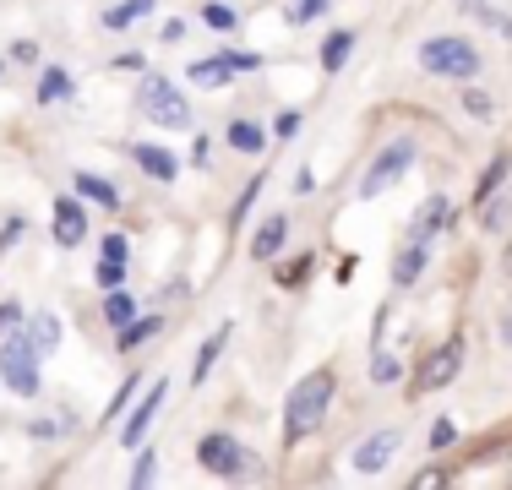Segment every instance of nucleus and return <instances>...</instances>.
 Listing matches in <instances>:
<instances>
[{
	"instance_id": "obj_36",
	"label": "nucleus",
	"mask_w": 512,
	"mask_h": 490,
	"mask_svg": "<svg viewBox=\"0 0 512 490\" xmlns=\"http://www.w3.org/2000/svg\"><path fill=\"white\" fill-rule=\"evenodd\" d=\"M463 6H469L474 17H480V22H491V28L502 33V39H512V17H502V11H491V6H485V0H463Z\"/></svg>"
},
{
	"instance_id": "obj_2",
	"label": "nucleus",
	"mask_w": 512,
	"mask_h": 490,
	"mask_svg": "<svg viewBox=\"0 0 512 490\" xmlns=\"http://www.w3.org/2000/svg\"><path fill=\"white\" fill-rule=\"evenodd\" d=\"M197 469L213 474V480H262L256 452L240 436H229V431H207L197 441Z\"/></svg>"
},
{
	"instance_id": "obj_17",
	"label": "nucleus",
	"mask_w": 512,
	"mask_h": 490,
	"mask_svg": "<svg viewBox=\"0 0 512 490\" xmlns=\"http://www.w3.org/2000/svg\"><path fill=\"white\" fill-rule=\"evenodd\" d=\"M447 224H453V202H447V196H431V202H425L420 213H414L409 235L431 245V240H442V235H447Z\"/></svg>"
},
{
	"instance_id": "obj_24",
	"label": "nucleus",
	"mask_w": 512,
	"mask_h": 490,
	"mask_svg": "<svg viewBox=\"0 0 512 490\" xmlns=\"http://www.w3.org/2000/svg\"><path fill=\"white\" fill-rule=\"evenodd\" d=\"M22 333L33 338V349H39L44 360H50V354L60 349V338H66V333H60V316H55V311H39V316H28V322H22Z\"/></svg>"
},
{
	"instance_id": "obj_43",
	"label": "nucleus",
	"mask_w": 512,
	"mask_h": 490,
	"mask_svg": "<svg viewBox=\"0 0 512 490\" xmlns=\"http://www.w3.org/2000/svg\"><path fill=\"white\" fill-rule=\"evenodd\" d=\"M186 28H191V22H180V17H169V22H158V44H180V39H186Z\"/></svg>"
},
{
	"instance_id": "obj_22",
	"label": "nucleus",
	"mask_w": 512,
	"mask_h": 490,
	"mask_svg": "<svg viewBox=\"0 0 512 490\" xmlns=\"http://www.w3.org/2000/svg\"><path fill=\"white\" fill-rule=\"evenodd\" d=\"M507 175H512V153H507V147H496V153H491V164L480 169V180H474V207H485L491 196H502Z\"/></svg>"
},
{
	"instance_id": "obj_8",
	"label": "nucleus",
	"mask_w": 512,
	"mask_h": 490,
	"mask_svg": "<svg viewBox=\"0 0 512 490\" xmlns=\"http://www.w3.org/2000/svg\"><path fill=\"white\" fill-rule=\"evenodd\" d=\"M458 371H463V333H447V338L420 360L414 392H442V387H453V382H458Z\"/></svg>"
},
{
	"instance_id": "obj_39",
	"label": "nucleus",
	"mask_w": 512,
	"mask_h": 490,
	"mask_svg": "<svg viewBox=\"0 0 512 490\" xmlns=\"http://www.w3.org/2000/svg\"><path fill=\"white\" fill-rule=\"evenodd\" d=\"M22 235H28V218H17V213H11L6 224H0V256H6V251H11V245H17Z\"/></svg>"
},
{
	"instance_id": "obj_32",
	"label": "nucleus",
	"mask_w": 512,
	"mask_h": 490,
	"mask_svg": "<svg viewBox=\"0 0 512 490\" xmlns=\"http://www.w3.org/2000/svg\"><path fill=\"white\" fill-rule=\"evenodd\" d=\"M153 480H158V452L142 441V447H137V463H131V490H148Z\"/></svg>"
},
{
	"instance_id": "obj_48",
	"label": "nucleus",
	"mask_w": 512,
	"mask_h": 490,
	"mask_svg": "<svg viewBox=\"0 0 512 490\" xmlns=\"http://www.w3.org/2000/svg\"><path fill=\"white\" fill-rule=\"evenodd\" d=\"M316 191V175H311V169H300V175H295V196H311Z\"/></svg>"
},
{
	"instance_id": "obj_30",
	"label": "nucleus",
	"mask_w": 512,
	"mask_h": 490,
	"mask_svg": "<svg viewBox=\"0 0 512 490\" xmlns=\"http://www.w3.org/2000/svg\"><path fill=\"white\" fill-rule=\"evenodd\" d=\"M458 109H463L469 120H491V115H496V98L485 93V88H474V82H463V98H458Z\"/></svg>"
},
{
	"instance_id": "obj_33",
	"label": "nucleus",
	"mask_w": 512,
	"mask_h": 490,
	"mask_svg": "<svg viewBox=\"0 0 512 490\" xmlns=\"http://www.w3.org/2000/svg\"><path fill=\"white\" fill-rule=\"evenodd\" d=\"M218 60H224L229 71H235V77H251V71H262V55H256V49H218Z\"/></svg>"
},
{
	"instance_id": "obj_4",
	"label": "nucleus",
	"mask_w": 512,
	"mask_h": 490,
	"mask_svg": "<svg viewBox=\"0 0 512 490\" xmlns=\"http://www.w3.org/2000/svg\"><path fill=\"white\" fill-rule=\"evenodd\" d=\"M39 360L44 354L33 349V338L22 333H6L0 338V382H6V392L11 398H39L44 392V371H39Z\"/></svg>"
},
{
	"instance_id": "obj_15",
	"label": "nucleus",
	"mask_w": 512,
	"mask_h": 490,
	"mask_svg": "<svg viewBox=\"0 0 512 490\" xmlns=\"http://www.w3.org/2000/svg\"><path fill=\"white\" fill-rule=\"evenodd\" d=\"M229 338H235V322H218L213 333L197 343V360H191V387H202L207 376H213V365H218V354L229 349Z\"/></svg>"
},
{
	"instance_id": "obj_13",
	"label": "nucleus",
	"mask_w": 512,
	"mask_h": 490,
	"mask_svg": "<svg viewBox=\"0 0 512 490\" xmlns=\"http://www.w3.org/2000/svg\"><path fill=\"white\" fill-rule=\"evenodd\" d=\"M71 191H77L88 207H104V213H120V207H126V196L115 191V180L93 175V169H77V175H71Z\"/></svg>"
},
{
	"instance_id": "obj_12",
	"label": "nucleus",
	"mask_w": 512,
	"mask_h": 490,
	"mask_svg": "<svg viewBox=\"0 0 512 490\" xmlns=\"http://www.w3.org/2000/svg\"><path fill=\"white\" fill-rule=\"evenodd\" d=\"M284 245H289V213H267L262 224H256V235H251V262H278L284 256Z\"/></svg>"
},
{
	"instance_id": "obj_47",
	"label": "nucleus",
	"mask_w": 512,
	"mask_h": 490,
	"mask_svg": "<svg viewBox=\"0 0 512 490\" xmlns=\"http://www.w3.org/2000/svg\"><path fill=\"white\" fill-rule=\"evenodd\" d=\"M11 60H39V44H33V39H17V44H11Z\"/></svg>"
},
{
	"instance_id": "obj_46",
	"label": "nucleus",
	"mask_w": 512,
	"mask_h": 490,
	"mask_svg": "<svg viewBox=\"0 0 512 490\" xmlns=\"http://www.w3.org/2000/svg\"><path fill=\"white\" fill-rule=\"evenodd\" d=\"M191 164H197V169L213 164V137H197V147H191Z\"/></svg>"
},
{
	"instance_id": "obj_5",
	"label": "nucleus",
	"mask_w": 512,
	"mask_h": 490,
	"mask_svg": "<svg viewBox=\"0 0 512 490\" xmlns=\"http://www.w3.org/2000/svg\"><path fill=\"white\" fill-rule=\"evenodd\" d=\"M137 109L153 120L158 131H191V98H186L180 82H169V77H142Z\"/></svg>"
},
{
	"instance_id": "obj_23",
	"label": "nucleus",
	"mask_w": 512,
	"mask_h": 490,
	"mask_svg": "<svg viewBox=\"0 0 512 490\" xmlns=\"http://www.w3.org/2000/svg\"><path fill=\"white\" fill-rule=\"evenodd\" d=\"M153 6H158V0H115V6L99 17V28L104 33H126V28H137L142 17H153Z\"/></svg>"
},
{
	"instance_id": "obj_27",
	"label": "nucleus",
	"mask_w": 512,
	"mask_h": 490,
	"mask_svg": "<svg viewBox=\"0 0 512 490\" xmlns=\"http://www.w3.org/2000/svg\"><path fill=\"white\" fill-rule=\"evenodd\" d=\"M137 311H142V305H137V294H131L126 284H120V289H104V322H109V327H126Z\"/></svg>"
},
{
	"instance_id": "obj_6",
	"label": "nucleus",
	"mask_w": 512,
	"mask_h": 490,
	"mask_svg": "<svg viewBox=\"0 0 512 490\" xmlns=\"http://www.w3.org/2000/svg\"><path fill=\"white\" fill-rule=\"evenodd\" d=\"M414 158H420V142H414V137H393L382 153L371 158V169L360 175V202H376L382 191H393L398 180L414 169Z\"/></svg>"
},
{
	"instance_id": "obj_40",
	"label": "nucleus",
	"mask_w": 512,
	"mask_h": 490,
	"mask_svg": "<svg viewBox=\"0 0 512 490\" xmlns=\"http://www.w3.org/2000/svg\"><path fill=\"white\" fill-rule=\"evenodd\" d=\"M99 256H109V262H131V240L126 235H104L99 240Z\"/></svg>"
},
{
	"instance_id": "obj_28",
	"label": "nucleus",
	"mask_w": 512,
	"mask_h": 490,
	"mask_svg": "<svg viewBox=\"0 0 512 490\" xmlns=\"http://www.w3.org/2000/svg\"><path fill=\"white\" fill-rule=\"evenodd\" d=\"M365 376H371L376 387H398V382H404V360L376 343V349H371V371H365Z\"/></svg>"
},
{
	"instance_id": "obj_11",
	"label": "nucleus",
	"mask_w": 512,
	"mask_h": 490,
	"mask_svg": "<svg viewBox=\"0 0 512 490\" xmlns=\"http://www.w3.org/2000/svg\"><path fill=\"white\" fill-rule=\"evenodd\" d=\"M126 158H131V164H137L148 180H158V186H175V175H180V158L169 153L164 142H131Z\"/></svg>"
},
{
	"instance_id": "obj_7",
	"label": "nucleus",
	"mask_w": 512,
	"mask_h": 490,
	"mask_svg": "<svg viewBox=\"0 0 512 490\" xmlns=\"http://www.w3.org/2000/svg\"><path fill=\"white\" fill-rule=\"evenodd\" d=\"M164 403H169V376H158V382L142 387V398L131 403V409H126V420H120V447H126V452H137L142 441H148V431L158 425Z\"/></svg>"
},
{
	"instance_id": "obj_34",
	"label": "nucleus",
	"mask_w": 512,
	"mask_h": 490,
	"mask_svg": "<svg viewBox=\"0 0 512 490\" xmlns=\"http://www.w3.org/2000/svg\"><path fill=\"white\" fill-rule=\"evenodd\" d=\"M93 284H99V289H120V284H126V262H109V256H99V267H93Z\"/></svg>"
},
{
	"instance_id": "obj_10",
	"label": "nucleus",
	"mask_w": 512,
	"mask_h": 490,
	"mask_svg": "<svg viewBox=\"0 0 512 490\" xmlns=\"http://www.w3.org/2000/svg\"><path fill=\"white\" fill-rule=\"evenodd\" d=\"M398 447H404V425H387V431H371V436H365L360 447L349 452V463H355V474L376 480V474H387V463L398 458Z\"/></svg>"
},
{
	"instance_id": "obj_19",
	"label": "nucleus",
	"mask_w": 512,
	"mask_h": 490,
	"mask_svg": "<svg viewBox=\"0 0 512 490\" xmlns=\"http://www.w3.org/2000/svg\"><path fill=\"white\" fill-rule=\"evenodd\" d=\"M355 44H360L355 28H333V33L322 39V49H316V66H322L327 77H338V71L349 66V55H355Z\"/></svg>"
},
{
	"instance_id": "obj_14",
	"label": "nucleus",
	"mask_w": 512,
	"mask_h": 490,
	"mask_svg": "<svg viewBox=\"0 0 512 490\" xmlns=\"http://www.w3.org/2000/svg\"><path fill=\"white\" fill-rule=\"evenodd\" d=\"M425 267H431V245L409 235L404 245H398V256H393V289H414Z\"/></svg>"
},
{
	"instance_id": "obj_20",
	"label": "nucleus",
	"mask_w": 512,
	"mask_h": 490,
	"mask_svg": "<svg viewBox=\"0 0 512 490\" xmlns=\"http://www.w3.org/2000/svg\"><path fill=\"white\" fill-rule=\"evenodd\" d=\"M71 98H77L71 71H66V66H44V71H39V88H33V104L50 109V104H71Z\"/></svg>"
},
{
	"instance_id": "obj_49",
	"label": "nucleus",
	"mask_w": 512,
	"mask_h": 490,
	"mask_svg": "<svg viewBox=\"0 0 512 490\" xmlns=\"http://www.w3.org/2000/svg\"><path fill=\"white\" fill-rule=\"evenodd\" d=\"M502 343H512V311L502 316Z\"/></svg>"
},
{
	"instance_id": "obj_42",
	"label": "nucleus",
	"mask_w": 512,
	"mask_h": 490,
	"mask_svg": "<svg viewBox=\"0 0 512 490\" xmlns=\"http://www.w3.org/2000/svg\"><path fill=\"white\" fill-rule=\"evenodd\" d=\"M453 441H458V425H453V420H436V425H431V452H447Z\"/></svg>"
},
{
	"instance_id": "obj_37",
	"label": "nucleus",
	"mask_w": 512,
	"mask_h": 490,
	"mask_svg": "<svg viewBox=\"0 0 512 490\" xmlns=\"http://www.w3.org/2000/svg\"><path fill=\"white\" fill-rule=\"evenodd\" d=\"M300 126H306V115L300 109H278V120H273V137H300Z\"/></svg>"
},
{
	"instance_id": "obj_3",
	"label": "nucleus",
	"mask_w": 512,
	"mask_h": 490,
	"mask_svg": "<svg viewBox=\"0 0 512 490\" xmlns=\"http://www.w3.org/2000/svg\"><path fill=\"white\" fill-rule=\"evenodd\" d=\"M420 71L447 77V82H474L480 77V49L463 33H436V39L420 44Z\"/></svg>"
},
{
	"instance_id": "obj_21",
	"label": "nucleus",
	"mask_w": 512,
	"mask_h": 490,
	"mask_svg": "<svg viewBox=\"0 0 512 490\" xmlns=\"http://www.w3.org/2000/svg\"><path fill=\"white\" fill-rule=\"evenodd\" d=\"M186 82H197V88H207V93H224L229 82H235V71L218 60V49L213 55H197V60H186Z\"/></svg>"
},
{
	"instance_id": "obj_38",
	"label": "nucleus",
	"mask_w": 512,
	"mask_h": 490,
	"mask_svg": "<svg viewBox=\"0 0 512 490\" xmlns=\"http://www.w3.org/2000/svg\"><path fill=\"white\" fill-rule=\"evenodd\" d=\"M28 322V311H22V300H0V338L17 333V327Z\"/></svg>"
},
{
	"instance_id": "obj_25",
	"label": "nucleus",
	"mask_w": 512,
	"mask_h": 490,
	"mask_svg": "<svg viewBox=\"0 0 512 490\" xmlns=\"http://www.w3.org/2000/svg\"><path fill=\"white\" fill-rule=\"evenodd\" d=\"M142 387H148V376H142V371H126V382H120L115 387V398H109V409L99 414V425H120V420H126V409H131V398H137V392Z\"/></svg>"
},
{
	"instance_id": "obj_35",
	"label": "nucleus",
	"mask_w": 512,
	"mask_h": 490,
	"mask_svg": "<svg viewBox=\"0 0 512 490\" xmlns=\"http://www.w3.org/2000/svg\"><path fill=\"white\" fill-rule=\"evenodd\" d=\"M327 6H333V0H295V6H289V22H295V28H306V22L327 17Z\"/></svg>"
},
{
	"instance_id": "obj_18",
	"label": "nucleus",
	"mask_w": 512,
	"mask_h": 490,
	"mask_svg": "<svg viewBox=\"0 0 512 490\" xmlns=\"http://www.w3.org/2000/svg\"><path fill=\"white\" fill-rule=\"evenodd\" d=\"M224 142L229 147H235V153H267V142H273V131H267L262 126V120H251V115H235V120H229V126H224Z\"/></svg>"
},
{
	"instance_id": "obj_50",
	"label": "nucleus",
	"mask_w": 512,
	"mask_h": 490,
	"mask_svg": "<svg viewBox=\"0 0 512 490\" xmlns=\"http://www.w3.org/2000/svg\"><path fill=\"white\" fill-rule=\"evenodd\" d=\"M0 77H6V60H0Z\"/></svg>"
},
{
	"instance_id": "obj_16",
	"label": "nucleus",
	"mask_w": 512,
	"mask_h": 490,
	"mask_svg": "<svg viewBox=\"0 0 512 490\" xmlns=\"http://www.w3.org/2000/svg\"><path fill=\"white\" fill-rule=\"evenodd\" d=\"M164 327H169V322H164L158 311H137L126 327H115V349H120V354H137L142 343H153L158 333H164Z\"/></svg>"
},
{
	"instance_id": "obj_9",
	"label": "nucleus",
	"mask_w": 512,
	"mask_h": 490,
	"mask_svg": "<svg viewBox=\"0 0 512 490\" xmlns=\"http://www.w3.org/2000/svg\"><path fill=\"white\" fill-rule=\"evenodd\" d=\"M50 235L60 251H77L82 240H88V202H82L77 191H60L50 202Z\"/></svg>"
},
{
	"instance_id": "obj_29",
	"label": "nucleus",
	"mask_w": 512,
	"mask_h": 490,
	"mask_svg": "<svg viewBox=\"0 0 512 490\" xmlns=\"http://www.w3.org/2000/svg\"><path fill=\"white\" fill-rule=\"evenodd\" d=\"M197 22H202V28H213V33H235L240 28V11L229 6V0H207Z\"/></svg>"
},
{
	"instance_id": "obj_44",
	"label": "nucleus",
	"mask_w": 512,
	"mask_h": 490,
	"mask_svg": "<svg viewBox=\"0 0 512 490\" xmlns=\"http://www.w3.org/2000/svg\"><path fill=\"white\" fill-rule=\"evenodd\" d=\"M109 66H115V71H142L148 60H142V49H120V55L109 60Z\"/></svg>"
},
{
	"instance_id": "obj_41",
	"label": "nucleus",
	"mask_w": 512,
	"mask_h": 490,
	"mask_svg": "<svg viewBox=\"0 0 512 490\" xmlns=\"http://www.w3.org/2000/svg\"><path fill=\"white\" fill-rule=\"evenodd\" d=\"M60 431H71V420H28V436L33 441H55Z\"/></svg>"
},
{
	"instance_id": "obj_1",
	"label": "nucleus",
	"mask_w": 512,
	"mask_h": 490,
	"mask_svg": "<svg viewBox=\"0 0 512 490\" xmlns=\"http://www.w3.org/2000/svg\"><path fill=\"white\" fill-rule=\"evenodd\" d=\"M333 398H338V371L333 365H316V371L300 376V382L289 387V398H284V447H300L306 436L322 431Z\"/></svg>"
},
{
	"instance_id": "obj_31",
	"label": "nucleus",
	"mask_w": 512,
	"mask_h": 490,
	"mask_svg": "<svg viewBox=\"0 0 512 490\" xmlns=\"http://www.w3.org/2000/svg\"><path fill=\"white\" fill-rule=\"evenodd\" d=\"M262 186H267V175L256 169V180H246V186H240V196H235V207H229V229H240V224H246V213L256 207V196H262Z\"/></svg>"
},
{
	"instance_id": "obj_45",
	"label": "nucleus",
	"mask_w": 512,
	"mask_h": 490,
	"mask_svg": "<svg viewBox=\"0 0 512 490\" xmlns=\"http://www.w3.org/2000/svg\"><path fill=\"white\" fill-rule=\"evenodd\" d=\"M447 480H453V469H420V474H414V485H447Z\"/></svg>"
},
{
	"instance_id": "obj_26",
	"label": "nucleus",
	"mask_w": 512,
	"mask_h": 490,
	"mask_svg": "<svg viewBox=\"0 0 512 490\" xmlns=\"http://www.w3.org/2000/svg\"><path fill=\"white\" fill-rule=\"evenodd\" d=\"M311 267H316V256H311V251L284 256V262H273V284H278V289H300V284L311 278Z\"/></svg>"
}]
</instances>
